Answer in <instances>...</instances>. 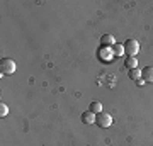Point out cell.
Masks as SVG:
<instances>
[{
    "label": "cell",
    "instance_id": "obj_8",
    "mask_svg": "<svg viewBox=\"0 0 153 146\" xmlns=\"http://www.w3.org/2000/svg\"><path fill=\"white\" fill-rule=\"evenodd\" d=\"M126 51H124V44H119L116 43L114 46H112V54H114V58H119V56H123Z\"/></svg>",
    "mask_w": 153,
    "mask_h": 146
},
{
    "label": "cell",
    "instance_id": "obj_12",
    "mask_svg": "<svg viewBox=\"0 0 153 146\" xmlns=\"http://www.w3.org/2000/svg\"><path fill=\"white\" fill-rule=\"evenodd\" d=\"M136 85H138V87L145 85V80H143V78H140V80H136Z\"/></svg>",
    "mask_w": 153,
    "mask_h": 146
},
{
    "label": "cell",
    "instance_id": "obj_11",
    "mask_svg": "<svg viewBox=\"0 0 153 146\" xmlns=\"http://www.w3.org/2000/svg\"><path fill=\"white\" fill-rule=\"evenodd\" d=\"M7 114H9V107H7V104H0V116H2V117H4V116H7Z\"/></svg>",
    "mask_w": 153,
    "mask_h": 146
},
{
    "label": "cell",
    "instance_id": "obj_9",
    "mask_svg": "<svg viewBox=\"0 0 153 146\" xmlns=\"http://www.w3.org/2000/svg\"><path fill=\"white\" fill-rule=\"evenodd\" d=\"M88 110L97 116V114L102 112V104H100V102H92V104H90V109H88Z\"/></svg>",
    "mask_w": 153,
    "mask_h": 146
},
{
    "label": "cell",
    "instance_id": "obj_5",
    "mask_svg": "<svg viewBox=\"0 0 153 146\" xmlns=\"http://www.w3.org/2000/svg\"><path fill=\"white\" fill-rule=\"evenodd\" d=\"M141 78L145 83H153V66H146L141 70Z\"/></svg>",
    "mask_w": 153,
    "mask_h": 146
},
{
    "label": "cell",
    "instance_id": "obj_2",
    "mask_svg": "<svg viewBox=\"0 0 153 146\" xmlns=\"http://www.w3.org/2000/svg\"><path fill=\"white\" fill-rule=\"evenodd\" d=\"M124 51H126L128 56H136V54L140 53V43H138L134 38H129L124 43Z\"/></svg>",
    "mask_w": 153,
    "mask_h": 146
},
{
    "label": "cell",
    "instance_id": "obj_3",
    "mask_svg": "<svg viewBox=\"0 0 153 146\" xmlns=\"http://www.w3.org/2000/svg\"><path fill=\"white\" fill-rule=\"evenodd\" d=\"M95 124L99 126V127H109L111 124H112V116H111L109 112H102L100 114H97V117H95Z\"/></svg>",
    "mask_w": 153,
    "mask_h": 146
},
{
    "label": "cell",
    "instance_id": "obj_4",
    "mask_svg": "<svg viewBox=\"0 0 153 146\" xmlns=\"http://www.w3.org/2000/svg\"><path fill=\"white\" fill-rule=\"evenodd\" d=\"M114 44H116V39H114L112 34H104V36L100 38V46H102V48H112Z\"/></svg>",
    "mask_w": 153,
    "mask_h": 146
},
{
    "label": "cell",
    "instance_id": "obj_1",
    "mask_svg": "<svg viewBox=\"0 0 153 146\" xmlns=\"http://www.w3.org/2000/svg\"><path fill=\"white\" fill-rule=\"evenodd\" d=\"M0 73L2 75H14L16 73V63L10 58H2L0 60Z\"/></svg>",
    "mask_w": 153,
    "mask_h": 146
},
{
    "label": "cell",
    "instance_id": "obj_6",
    "mask_svg": "<svg viewBox=\"0 0 153 146\" xmlns=\"http://www.w3.org/2000/svg\"><path fill=\"white\" fill-rule=\"evenodd\" d=\"M95 114L90 112V110H87V112H83L82 114V122L83 124H95Z\"/></svg>",
    "mask_w": 153,
    "mask_h": 146
},
{
    "label": "cell",
    "instance_id": "obj_10",
    "mask_svg": "<svg viewBox=\"0 0 153 146\" xmlns=\"http://www.w3.org/2000/svg\"><path fill=\"white\" fill-rule=\"evenodd\" d=\"M129 78H131V80H140V78H141V70H140V68H134V70H129Z\"/></svg>",
    "mask_w": 153,
    "mask_h": 146
},
{
    "label": "cell",
    "instance_id": "obj_7",
    "mask_svg": "<svg viewBox=\"0 0 153 146\" xmlns=\"http://www.w3.org/2000/svg\"><path fill=\"white\" fill-rule=\"evenodd\" d=\"M124 65H126V68H128V70H134V68H138V60H136V56H126Z\"/></svg>",
    "mask_w": 153,
    "mask_h": 146
}]
</instances>
